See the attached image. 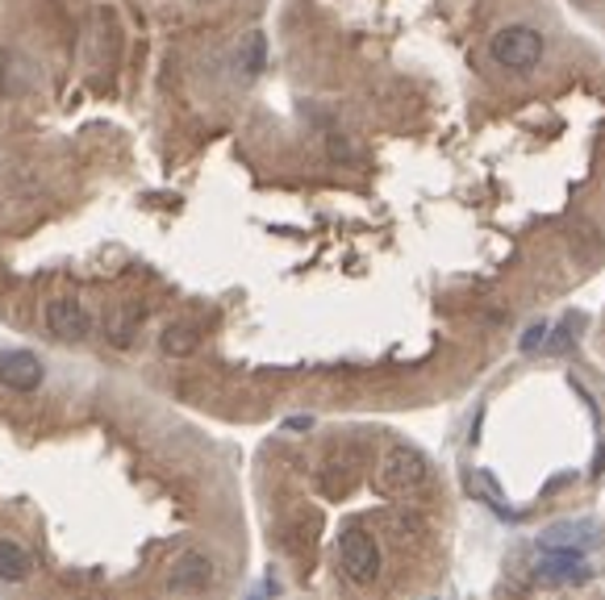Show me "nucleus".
Returning <instances> with one entry per match:
<instances>
[{
    "label": "nucleus",
    "instance_id": "1",
    "mask_svg": "<svg viewBox=\"0 0 605 600\" xmlns=\"http://www.w3.org/2000/svg\"><path fill=\"white\" fill-rule=\"evenodd\" d=\"M493 59L510 71H531L543 59V38L531 26H505L502 34L493 38Z\"/></svg>",
    "mask_w": 605,
    "mask_h": 600
},
{
    "label": "nucleus",
    "instance_id": "2",
    "mask_svg": "<svg viewBox=\"0 0 605 600\" xmlns=\"http://www.w3.org/2000/svg\"><path fill=\"white\" fill-rule=\"evenodd\" d=\"M339 563H343L346 580L372 583L381 576V547L372 542V533L346 530L343 538H339Z\"/></svg>",
    "mask_w": 605,
    "mask_h": 600
},
{
    "label": "nucleus",
    "instance_id": "3",
    "mask_svg": "<svg viewBox=\"0 0 605 600\" xmlns=\"http://www.w3.org/2000/svg\"><path fill=\"white\" fill-rule=\"evenodd\" d=\"M426 480V459L410 446H393L381 464V488L384 492H410Z\"/></svg>",
    "mask_w": 605,
    "mask_h": 600
},
{
    "label": "nucleus",
    "instance_id": "4",
    "mask_svg": "<svg viewBox=\"0 0 605 600\" xmlns=\"http://www.w3.org/2000/svg\"><path fill=\"white\" fill-rule=\"evenodd\" d=\"M42 317H47V329H51L59 343H84L88 329H92V317H88V309L75 301V296H59V301H51Z\"/></svg>",
    "mask_w": 605,
    "mask_h": 600
},
{
    "label": "nucleus",
    "instance_id": "5",
    "mask_svg": "<svg viewBox=\"0 0 605 600\" xmlns=\"http://www.w3.org/2000/svg\"><path fill=\"white\" fill-rule=\"evenodd\" d=\"M0 384L13 393H34L42 384V359L34 350H0Z\"/></svg>",
    "mask_w": 605,
    "mask_h": 600
},
{
    "label": "nucleus",
    "instance_id": "6",
    "mask_svg": "<svg viewBox=\"0 0 605 600\" xmlns=\"http://www.w3.org/2000/svg\"><path fill=\"white\" fill-rule=\"evenodd\" d=\"M209 580H213V559L201 550H184L175 559L172 576H168V588L172 592H201V588H209Z\"/></svg>",
    "mask_w": 605,
    "mask_h": 600
},
{
    "label": "nucleus",
    "instance_id": "7",
    "mask_svg": "<svg viewBox=\"0 0 605 600\" xmlns=\"http://www.w3.org/2000/svg\"><path fill=\"white\" fill-rule=\"evenodd\" d=\"M30 555H26V547H18L13 538H0V580L4 583H21L26 576H30Z\"/></svg>",
    "mask_w": 605,
    "mask_h": 600
},
{
    "label": "nucleus",
    "instance_id": "8",
    "mask_svg": "<svg viewBox=\"0 0 605 600\" xmlns=\"http://www.w3.org/2000/svg\"><path fill=\"white\" fill-rule=\"evenodd\" d=\"M192 346H196V329L189 326H172L163 334V350L168 355H192Z\"/></svg>",
    "mask_w": 605,
    "mask_h": 600
},
{
    "label": "nucleus",
    "instance_id": "9",
    "mask_svg": "<svg viewBox=\"0 0 605 600\" xmlns=\"http://www.w3.org/2000/svg\"><path fill=\"white\" fill-rule=\"evenodd\" d=\"M242 63H246V75H255V71L263 68V34L246 38V54H242Z\"/></svg>",
    "mask_w": 605,
    "mask_h": 600
}]
</instances>
